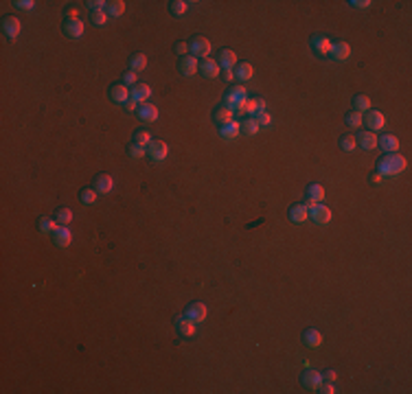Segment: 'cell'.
Returning a JSON list of instances; mask_svg holds the SVG:
<instances>
[{"mask_svg": "<svg viewBox=\"0 0 412 394\" xmlns=\"http://www.w3.org/2000/svg\"><path fill=\"white\" fill-rule=\"evenodd\" d=\"M406 158L399 153V151H395V153H386L384 158L380 160V167H377V171L386 178V175H399L403 169H406Z\"/></svg>", "mask_w": 412, "mask_h": 394, "instance_id": "1", "label": "cell"}, {"mask_svg": "<svg viewBox=\"0 0 412 394\" xmlns=\"http://www.w3.org/2000/svg\"><path fill=\"white\" fill-rule=\"evenodd\" d=\"M189 53H191L195 60L200 57V60H206V57L211 55V40L204 37V35H195L191 40V44H189Z\"/></svg>", "mask_w": 412, "mask_h": 394, "instance_id": "2", "label": "cell"}, {"mask_svg": "<svg viewBox=\"0 0 412 394\" xmlns=\"http://www.w3.org/2000/svg\"><path fill=\"white\" fill-rule=\"evenodd\" d=\"M305 206L309 208V217H311V221L314 224H318V226H325V224H329L331 221V210H329L327 206H323V204H311V202H307Z\"/></svg>", "mask_w": 412, "mask_h": 394, "instance_id": "3", "label": "cell"}, {"mask_svg": "<svg viewBox=\"0 0 412 394\" xmlns=\"http://www.w3.org/2000/svg\"><path fill=\"white\" fill-rule=\"evenodd\" d=\"M362 123H366V127H368V131H380V129H384V125H386V119H384V114L382 112H375V110H368L366 112V116H362Z\"/></svg>", "mask_w": 412, "mask_h": 394, "instance_id": "4", "label": "cell"}, {"mask_svg": "<svg viewBox=\"0 0 412 394\" xmlns=\"http://www.w3.org/2000/svg\"><path fill=\"white\" fill-rule=\"evenodd\" d=\"M169 153V147L164 141H152V145L147 147V155H149L152 162H162Z\"/></svg>", "mask_w": 412, "mask_h": 394, "instance_id": "5", "label": "cell"}, {"mask_svg": "<svg viewBox=\"0 0 412 394\" xmlns=\"http://www.w3.org/2000/svg\"><path fill=\"white\" fill-rule=\"evenodd\" d=\"M51 237H53V243L57 248H68L72 243V232L68 230V226H57Z\"/></svg>", "mask_w": 412, "mask_h": 394, "instance_id": "6", "label": "cell"}, {"mask_svg": "<svg viewBox=\"0 0 412 394\" xmlns=\"http://www.w3.org/2000/svg\"><path fill=\"white\" fill-rule=\"evenodd\" d=\"M197 68H200V62H197L193 55H184V57H180V62H178V70H180V75L191 77V75H195V72H197Z\"/></svg>", "mask_w": 412, "mask_h": 394, "instance_id": "7", "label": "cell"}, {"mask_svg": "<svg viewBox=\"0 0 412 394\" xmlns=\"http://www.w3.org/2000/svg\"><path fill=\"white\" fill-rule=\"evenodd\" d=\"M206 313H209V311H206V305H202V302H191V305L186 307V313L184 316L191 320V322L200 324V322H204V320H206Z\"/></svg>", "mask_w": 412, "mask_h": 394, "instance_id": "8", "label": "cell"}, {"mask_svg": "<svg viewBox=\"0 0 412 394\" xmlns=\"http://www.w3.org/2000/svg\"><path fill=\"white\" fill-rule=\"evenodd\" d=\"M20 29H22V24H20L18 18H13V15H7V18H3V33H5V37L15 40V37L20 35Z\"/></svg>", "mask_w": 412, "mask_h": 394, "instance_id": "9", "label": "cell"}, {"mask_svg": "<svg viewBox=\"0 0 412 394\" xmlns=\"http://www.w3.org/2000/svg\"><path fill=\"white\" fill-rule=\"evenodd\" d=\"M64 33L68 35L70 40H77L84 35V22H81L79 18H66L64 22Z\"/></svg>", "mask_w": 412, "mask_h": 394, "instance_id": "10", "label": "cell"}, {"mask_svg": "<svg viewBox=\"0 0 412 394\" xmlns=\"http://www.w3.org/2000/svg\"><path fill=\"white\" fill-rule=\"evenodd\" d=\"M92 188L99 193V195H105V193H110L112 188H114V180H112V175H108V173H99L95 180H92Z\"/></svg>", "mask_w": 412, "mask_h": 394, "instance_id": "11", "label": "cell"}, {"mask_svg": "<svg viewBox=\"0 0 412 394\" xmlns=\"http://www.w3.org/2000/svg\"><path fill=\"white\" fill-rule=\"evenodd\" d=\"M202 72V77H209V79H215V77H219L221 75V68H219V64L215 62V60H211V57H206V60H202L200 62V68H197Z\"/></svg>", "mask_w": 412, "mask_h": 394, "instance_id": "12", "label": "cell"}, {"mask_svg": "<svg viewBox=\"0 0 412 394\" xmlns=\"http://www.w3.org/2000/svg\"><path fill=\"white\" fill-rule=\"evenodd\" d=\"M329 55H331V60H335V62H347L351 57V46L347 42H331Z\"/></svg>", "mask_w": 412, "mask_h": 394, "instance_id": "13", "label": "cell"}, {"mask_svg": "<svg viewBox=\"0 0 412 394\" xmlns=\"http://www.w3.org/2000/svg\"><path fill=\"white\" fill-rule=\"evenodd\" d=\"M377 138H380V136H377L375 131H360V134L355 136V143L364 151H370V149H375V147H377Z\"/></svg>", "mask_w": 412, "mask_h": 394, "instance_id": "14", "label": "cell"}, {"mask_svg": "<svg viewBox=\"0 0 412 394\" xmlns=\"http://www.w3.org/2000/svg\"><path fill=\"white\" fill-rule=\"evenodd\" d=\"M136 116L141 119L143 123H156L158 121V108L152 105V103H143V105H138Z\"/></svg>", "mask_w": 412, "mask_h": 394, "instance_id": "15", "label": "cell"}, {"mask_svg": "<svg viewBox=\"0 0 412 394\" xmlns=\"http://www.w3.org/2000/svg\"><path fill=\"white\" fill-rule=\"evenodd\" d=\"M311 51H314L318 57H325L331 51V40L325 37V35H316L311 37Z\"/></svg>", "mask_w": 412, "mask_h": 394, "instance_id": "16", "label": "cell"}, {"mask_svg": "<svg viewBox=\"0 0 412 394\" xmlns=\"http://www.w3.org/2000/svg\"><path fill=\"white\" fill-rule=\"evenodd\" d=\"M129 96L134 98V101H136L138 105H143V103L149 101V96H152V88L147 86V84H136L134 88L129 90Z\"/></svg>", "mask_w": 412, "mask_h": 394, "instance_id": "17", "label": "cell"}, {"mask_svg": "<svg viewBox=\"0 0 412 394\" xmlns=\"http://www.w3.org/2000/svg\"><path fill=\"white\" fill-rule=\"evenodd\" d=\"M129 98V90H127V86H123V84H114V86H110V101L112 103H117V105H123Z\"/></svg>", "mask_w": 412, "mask_h": 394, "instance_id": "18", "label": "cell"}, {"mask_svg": "<svg viewBox=\"0 0 412 394\" xmlns=\"http://www.w3.org/2000/svg\"><path fill=\"white\" fill-rule=\"evenodd\" d=\"M303 344L307 348H318L323 344V335H320L318 328H305L303 331Z\"/></svg>", "mask_w": 412, "mask_h": 394, "instance_id": "19", "label": "cell"}, {"mask_svg": "<svg viewBox=\"0 0 412 394\" xmlns=\"http://www.w3.org/2000/svg\"><path fill=\"white\" fill-rule=\"evenodd\" d=\"M176 331L180 338H193L195 335V322H191L186 316L184 318H178L176 320Z\"/></svg>", "mask_w": 412, "mask_h": 394, "instance_id": "20", "label": "cell"}, {"mask_svg": "<svg viewBox=\"0 0 412 394\" xmlns=\"http://www.w3.org/2000/svg\"><path fill=\"white\" fill-rule=\"evenodd\" d=\"M219 68H224V70H235V66H237V53L235 51H230V48H221V53H219Z\"/></svg>", "mask_w": 412, "mask_h": 394, "instance_id": "21", "label": "cell"}, {"mask_svg": "<svg viewBox=\"0 0 412 394\" xmlns=\"http://www.w3.org/2000/svg\"><path fill=\"white\" fill-rule=\"evenodd\" d=\"M252 72L254 70H252V66L248 62H237L233 75H235V79L239 81V84H244V81H250L252 79Z\"/></svg>", "mask_w": 412, "mask_h": 394, "instance_id": "22", "label": "cell"}, {"mask_svg": "<svg viewBox=\"0 0 412 394\" xmlns=\"http://www.w3.org/2000/svg\"><path fill=\"white\" fill-rule=\"evenodd\" d=\"M377 147H382V151L386 153H395L399 149V141L392 134H382V138H377Z\"/></svg>", "mask_w": 412, "mask_h": 394, "instance_id": "23", "label": "cell"}, {"mask_svg": "<svg viewBox=\"0 0 412 394\" xmlns=\"http://www.w3.org/2000/svg\"><path fill=\"white\" fill-rule=\"evenodd\" d=\"M301 383H303V388H307V390H316L318 385L323 383V375L316 370H307V372H303Z\"/></svg>", "mask_w": 412, "mask_h": 394, "instance_id": "24", "label": "cell"}, {"mask_svg": "<svg viewBox=\"0 0 412 394\" xmlns=\"http://www.w3.org/2000/svg\"><path fill=\"white\" fill-rule=\"evenodd\" d=\"M239 134H241V125H239L237 121H230V123H226V125L219 127V136L224 138V141H235Z\"/></svg>", "mask_w": 412, "mask_h": 394, "instance_id": "25", "label": "cell"}, {"mask_svg": "<svg viewBox=\"0 0 412 394\" xmlns=\"http://www.w3.org/2000/svg\"><path fill=\"white\" fill-rule=\"evenodd\" d=\"M287 217H290V221H294V224H303V221L309 219V208L305 206V204H296V206L290 208Z\"/></svg>", "mask_w": 412, "mask_h": 394, "instance_id": "26", "label": "cell"}, {"mask_svg": "<svg viewBox=\"0 0 412 394\" xmlns=\"http://www.w3.org/2000/svg\"><path fill=\"white\" fill-rule=\"evenodd\" d=\"M235 119V112L230 110V108H226V105H219V108L213 112V121H215V125H226V123H230Z\"/></svg>", "mask_w": 412, "mask_h": 394, "instance_id": "27", "label": "cell"}, {"mask_svg": "<svg viewBox=\"0 0 412 394\" xmlns=\"http://www.w3.org/2000/svg\"><path fill=\"white\" fill-rule=\"evenodd\" d=\"M257 112H266V101H263V98H246L241 114H252L254 116Z\"/></svg>", "mask_w": 412, "mask_h": 394, "instance_id": "28", "label": "cell"}, {"mask_svg": "<svg viewBox=\"0 0 412 394\" xmlns=\"http://www.w3.org/2000/svg\"><path fill=\"white\" fill-rule=\"evenodd\" d=\"M305 195H307V202L320 204V202L325 200V186H320V184H309L307 191H305Z\"/></svg>", "mask_w": 412, "mask_h": 394, "instance_id": "29", "label": "cell"}, {"mask_svg": "<svg viewBox=\"0 0 412 394\" xmlns=\"http://www.w3.org/2000/svg\"><path fill=\"white\" fill-rule=\"evenodd\" d=\"M105 13H108L110 18H121V15L125 13V3H123V0H112V3L105 5Z\"/></svg>", "mask_w": 412, "mask_h": 394, "instance_id": "30", "label": "cell"}, {"mask_svg": "<svg viewBox=\"0 0 412 394\" xmlns=\"http://www.w3.org/2000/svg\"><path fill=\"white\" fill-rule=\"evenodd\" d=\"M239 125H241V134H244V136H248V138H250V136H257V134H259V129H261V127H259V123L254 121L252 116H250V119H246V121H241Z\"/></svg>", "mask_w": 412, "mask_h": 394, "instance_id": "31", "label": "cell"}, {"mask_svg": "<svg viewBox=\"0 0 412 394\" xmlns=\"http://www.w3.org/2000/svg\"><path fill=\"white\" fill-rule=\"evenodd\" d=\"M147 68V57L143 53H134L129 57V70L134 72H143Z\"/></svg>", "mask_w": 412, "mask_h": 394, "instance_id": "32", "label": "cell"}, {"mask_svg": "<svg viewBox=\"0 0 412 394\" xmlns=\"http://www.w3.org/2000/svg\"><path fill=\"white\" fill-rule=\"evenodd\" d=\"M60 226L55 219H48V217H42L38 221V230H40V234H53V230Z\"/></svg>", "mask_w": 412, "mask_h": 394, "instance_id": "33", "label": "cell"}, {"mask_svg": "<svg viewBox=\"0 0 412 394\" xmlns=\"http://www.w3.org/2000/svg\"><path fill=\"white\" fill-rule=\"evenodd\" d=\"M55 221H57L60 226H68L70 221H72V210L66 208V206L57 208V210H55Z\"/></svg>", "mask_w": 412, "mask_h": 394, "instance_id": "34", "label": "cell"}, {"mask_svg": "<svg viewBox=\"0 0 412 394\" xmlns=\"http://www.w3.org/2000/svg\"><path fill=\"white\" fill-rule=\"evenodd\" d=\"M186 9H189V3H184V0H171V3H169V13L176 15V18L184 15Z\"/></svg>", "mask_w": 412, "mask_h": 394, "instance_id": "35", "label": "cell"}, {"mask_svg": "<svg viewBox=\"0 0 412 394\" xmlns=\"http://www.w3.org/2000/svg\"><path fill=\"white\" fill-rule=\"evenodd\" d=\"M132 143L134 145H138V147H149L152 145V136H149V131H145V129H141V131H134V138H132Z\"/></svg>", "mask_w": 412, "mask_h": 394, "instance_id": "36", "label": "cell"}, {"mask_svg": "<svg viewBox=\"0 0 412 394\" xmlns=\"http://www.w3.org/2000/svg\"><path fill=\"white\" fill-rule=\"evenodd\" d=\"M353 110L355 112H368L370 110V98L366 94H358L355 98H353Z\"/></svg>", "mask_w": 412, "mask_h": 394, "instance_id": "37", "label": "cell"}, {"mask_svg": "<svg viewBox=\"0 0 412 394\" xmlns=\"http://www.w3.org/2000/svg\"><path fill=\"white\" fill-rule=\"evenodd\" d=\"M97 191L95 188H84V191L79 193V200H81V204H86V206H92V204L97 202Z\"/></svg>", "mask_w": 412, "mask_h": 394, "instance_id": "38", "label": "cell"}, {"mask_svg": "<svg viewBox=\"0 0 412 394\" xmlns=\"http://www.w3.org/2000/svg\"><path fill=\"white\" fill-rule=\"evenodd\" d=\"M90 22H92V24H97V27H103V24L108 22V13H105V9L90 11Z\"/></svg>", "mask_w": 412, "mask_h": 394, "instance_id": "39", "label": "cell"}, {"mask_svg": "<svg viewBox=\"0 0 412 394\" xmlns=\"http://www.w3.org/2000/svg\"><path fill=\"white\" fill-rule=\"evenodd\" d=\"M358 147V143H355V136H351V134H344L342 138H340V149L342 151H353Z\"/></svg>", "mask_w": 412, "mask_h": 394, "instance_id": "40", "label": "cell"}, {"mask_svg": "<svg viewBox=\"0 0 412 394\" xmlns=\"http://www.w3.org/2000/svg\"><path fill=\"white\" fill-rule=\"evenodd\" d=\"M127 155H129V158H134V160H141V158H145V155H147V149H145V147H138V145L132 143L127 147Z\"/></svg>", "mask_w": 412, "mask_h": 394, "instance_id": "41", "label": "cell"}, {"mask_svg": "<svg viewBox=\"0 0 412 394\" xmlns=\"http://www.w3.org/2000/svg\"><path fill=\"white\" fill-rule=\"evenodd\" d=\"M344 121H347L349 127H360V125H362V114L355 112V110H351L347 116H344Z\"/></svg>", "mask_w": 412, "mask_h": 394, "instance_id": "42", "label": "cell"}, {"mask_svg": "<svg viewBox=\"0 0 412 394\" xmlns=\"http://www.w3.org/2000/svg\"><path fill=\"white\" fill-rule=\"evenodd\" d=\"M254 121H257L259 123V127H268L270 125V123H272V116H270V114L268 112H257V114H254V116H252Z\"/></svg>", "mask_w": 412, "mask_h": 394, "instance_id": "43", "label": "cell"}, {"mask_svg": "<svg viewBox=\"0 0 412 394\" xmlns=\"http://www.w3.org/2000/svg\"><path fill=\"white\" fill-rule=\"evenodd\" d=\"M136 77H138V72L127 70L125 75H123V81H121V84H123V86H132V88H134V86H136Z\"/></svg>", "mask_w": 412, "mask_h": 394, "instance_id": "44", "label": "cell"}, {"mask_svg": "<svg viewBox=\"0 0 412 394\" xmlns=\"http://www.w3.org/2000/svg\"><path fill=\"white\" fill-rule=\"evenodd\" d=\"M316 392H320V394H333L335 392V388H333V383L331 381H323L316 388Z\"/></svg>", "mask_w": 412, "mask_h": 394, "instance_id": "45", "label": "cell"}, {"mask_svg": "<svg viewBox=\"0 0 412 394\" xmlns=\"http://www.w3.org/2000/svg\"><path fill=\"white\" fill-rule=\"evenodd\" d=\"M18 9H22V11H33V7H35V3L33 0H15L13 3Z\"/></svg>", "mask_w": 412, "mask_h": 394, "instance_id": "46", "label": "cell"}, {"mask_svg": "<svg viewBox=\"0 0 412 394\" xmlns=\"http://www.w3.org/2000/svg\"><path fill=\"white\" fill-rule=\"evenodd\" d=\"M123 110H125L127 114H136V110H138V103H136V101H134V98H132V96H129V98H127V101H125V103H123Z\"/></svg>", "mask_w": 412, "mask_h": 394, "instance_id": "47", "label": "cell"}, {"mask_svg": "<svg viewBox=\"0 0 412 394\" xmlns=\"http://www.w3.org/2000/svg\"><path fill=\"white\" fill-rule=\"evenodd\" d=\"M174 51H176V55L184 57V55H189V44H186V42H178V44L174 46Z\"/></svg>", "mask_w": 412, "mask_h": 394, "instance_id": "48", "label": "cell"}, {"mask_svg": "<svg viewBox=\"0 0 412 394\" xmlns=\"http://www.w3.org/2000/svg\"><path fill=\"white\" fill-rule=\"evenodd\" d=\"M88 7H90V11H99V9H105V5L108 3H103V0H90V3H86Z\"/></svg>", "mask_w": 412, "mask_h": 394, "instance_id": "49", "label": "cell"}, {"mask_svg": "<svg viewBox=\"0 0 412 394\" xmlns=\"http://www.w3.org/2000/svg\"><path fill=\"white\" fill-rule=\"evenodd\" d=\"M349 5L355 7V9H368V7H370V0H351Z\"/></svg>", "mask_w": 412, "mask_h": 394, "instance_id": "50", "label": "cell"}, {"mask_svg": "<svg viewBox=\"0 0 412 394\" xmlns=\"http://www.w3.org/2000/svg\"><path fill=\"white\" fill-rule=\"evenodd\" d=\"M323 381H335V370H327L325 375H323Z\"/></svg>", "mask_w": 412, "mask_h": 394, "instance_id": "51", "label": "cell"}, {"mask_svg": "<svg viewBox=\"0 0 412 394\" xmlns=\"http://www.w3.org/2000/svg\"><path fill=\"white\" fill-rule=\"evenodd\" d=\"M370 182H375V184H380V182H384V175L380 173V171H375L373 175H370Z\"/></svg>", "mask_w": 412, "mask_h": 394, "instance_id": "52", "label": "cell"}, {"mask_svg": "<svg viewBox=\"0 0 412 394\" xmlns=\"http://www.w3.org/2000/svg\"><path fill=\"white\" fill-rule=\"evenodd\" d=\"M219 77H224V81H233L235 79V75H233V70H224V72H221V75Z\"/></svg>", "mask_w": 412, "mask_h": 394, "instance_id": "53", "label": "cell"}]
</instances>
